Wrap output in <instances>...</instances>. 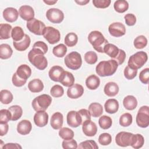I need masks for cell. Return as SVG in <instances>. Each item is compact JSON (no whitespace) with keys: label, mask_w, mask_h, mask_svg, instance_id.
Segmentation results:
<instances>
[{"label":"cell","mask_w":149,"mask_h":149,"mask_svg":"<svg viewBox=\"0 0 149 149\" xmlns=\"http://www.w3.org/2000/svg\"><path fill=\"white\" fill-rule=\"evenodd\" d=\"M29 62L38 70H43L48 66V61L44 53L38 48L33 47L28 54Z\"/></svg>","instance_id":"6da1fadb"},{"label":"cell","mask_w":149,"mask_h":149,"mask_svg":"<svg viewBox=\"0 0 149 149\" xmlns=\"http://www.w3.org/2000/svg\"><path fill=\"white\" fill-rule=\"evenodd\" d=\"M118 67V63L113 59L102 61L97 65L95 72L101 77L110 76L116 72Z\"/></svg>","instance_id":"7a4b0ae2"},{"label":"cell","mask_w":149,"mask_h":149,"mask_svg":"<svg viewBox=\"0 0 149 149\" xmlns=\"http://www.w3.org/2000/svg\"><path fill=\"white\" fill-rule=\"evenodd\" d=\"M88 40L94 49L100 53H104V48L108 43L104 35L99 31H92L88 36Z\"/></svg>","instance_id":"3957f363"},{"label":"cell","mask_w":149,"mask_h":149,"mask_svg":"<svg viewBox=\"0 0 149 149\" xmlns=\"http://www.w3.org/2000/svg\"><path fill=\"white\" fill-rule=\"evenodd\" d=\"M148 56L144 51H139L130 56L128 60V66L133 69L141 68L147 61Z\"/></svg>","instance_id":"277c9868"},{"label":"cell","mask_w":149,"mask_h":149,"mask_svg":"<svg viewBox=\"0 0 149 149\" xmlns=\"http://www.w3.org/2000/svg\"><path fill=\"white\" fill-rule=\"evenodd\" d=\"M64 62L69 69L74 70H77L82 65L81 55L76 51L71 52L65 56Z\"/></svg>","instance_id":"5b68a950"},{"label":"cell","mask_w":149,"mask_h":149,"mask_svg":"<svg viewBox=\"0 0 149 149\" xmlns=\"http://www.w3.org/2000/svg\"><path fill=\"white\" fill-rule=\"evenodd\" d=\"M52 102V98L48 94H42L36 97L31 102L33 108L36 112L45 111Z\"/></svg>","instance_id":"8992f818"},{"label":"cell","mask_w":149,"mask_h":149,"mask_svg":"<svg viewBox=\"0 0 149 149\" xmlns=\"http://www.w3.org/2000/svg\"><path fill=\"white\" fill-rule=\"evenodd\" d=\"M137 125L142 128L147 127L149 125V109L147 105L140 107L136 118Z\"/></svg>","instance_id":"52a82bcc"},{"label":"cell","mask_w":149,"mask_h":149,"mask_svg":"<svg viewBox=\"0 0 149 149\" xmlns=\"http://www.w3.org/2000/svg\"><path fill=\"white\" fill-rule=\"evenodd\" d=\"M134 135L130 132H120L115 137V143L120 147H125L129 146H132L133 143Z\"/></svg>","instance_id":"ba28073f"},{"label":"cell","mask_w":149,"mask_h":149,"mask_svg":"<svg viewBox=\"0 0 149 149\" xmlns=\"http://www.w3.org/2000/svg\"><path fill=\"white\" fill-rule=\"evenodd\" d=\"M42 36L50 44H55L59 42L61 39L59 31L51 26H47L45 28Z\"/></svg>","instance_id":"9c48e42d"},{"label":"cell","mask_w":149,"mask_h":149,"mask_svg":"<svg viewBox=\"0 0 149 149\" xmlns=\"http://www.w3.org/2000/svg\"><path fill=\"white\" fill-rule=\"evenodd\" d=\"M26 27L31 33L37 36L42 35L43 31L46 27L42 22L36 18L27 22Z\"/></svg>","instance_id":"30bf717a"},{"label":"cell","mask_w":149,"mask_h":149,"mask_svg":"<svg viewBox=\"0 0 149 149\" xmlns=\"http://www.w3.org/2000/svg\"><path fill=\"white\" fill-rule=\"evenodd\" d=\"M47 19L52 23H61L64 19V14L58 8L49 9L46 12Z\"/></svg>","instance_id":"8fae6325"},{"label":"cell","mask_w":149,"mask_h":149,"mask_svg":"<svg viewBox=\"0 0 149 149\" xmlns=\"http://www.w3.org/2000/svg\"><path fill=\"white\" fill-rule=\"evenodd\" d=\"M108 31L112 36L119 37L125 34L126 27L125 25L120 22H114L109 26Z\"/></svg>","instance_id":"7c38bea8"},{"label":"cell","mask_w":149,"mask_h":149,"mask_svg":"<svg viewBox=\"0 0 149 149\" xmlns=\"http://www.w3.org/2000/svg\"><path fill=\"white\" fill-rule=\"evenodd\" d=\"M66 120L68 125L72 127H77L82 125V119L78 111H69L67 114Z\"/></svg>","instance_id":"4fadbf2b"},{"label":"cell","mask_w":149,"mask_h":149,"mask_svg":"<svg viewBox=\"0 0 149 149\" xmlns=\"http://www.w3.org/2000/svg\"><path fill=\"white\" fill-rule=\"evenodd\" d=\"M82 130L86 136L93 137L97 133V127L94 122L91 120H87L82 123Z\"/></svg>","instance_id":"5bb4252c"},{"label":"cell","mask_w":149,"mask_h":149,"mask_svg":"<svg viewBox=\"0 0 149 149\" xmlns=\"http://www.w3.org/2000/svg\"><path fill=\"white\" fill-rule=\"evenodd\" d=\"M84 93L83 87L79 84H74L69 87L67 90V95L71 99H77L83 95Z\"/></svg>","instance_id":"9a60e30c"},{"label":"cell","mask_w":149,"mask_h":149,"mask_svg":"<svg viewBox=\"0 0 149 149\" xmlns=\"http://www.w3.org/2000/svg\"><path fill=\"white\" fill-rule=\"evenodd\" d=\"M48 114L45 111H40L36 112L34 116V122L38 127H44L48 123Z\"/></svg>","instance_id":"2e32d148"},{"label":"cell","mask_w":149,"mask_h":149,"mask_svg":"<svg viewBox=\"0 0 149 149\" xmlns=\"http://www.w3.org/2000/svg\"><path fill=\"white\" fill-rule=\"evenodd\" d=\"M19 14L21 18L29 22L34 18V11L33 8L29 5H23L19 9Z\"/></svg>","instance_id":"e0dca14e"},{"label":"cell","mask_w":149,"mask_h":149,"mask_svg":"<svg viewBox=\"0 0 149 149\" xmlns=\"http://www.w3.org/2000/svg\"><path fill=\"white\" fill-rule=\"evenodd\" d=\"M19 12L16 8L8 7L3 11L2 15L4 19L10 23H13L17 20L19 16Z\"/></svg>","instance_id":"ac0fdd59"},{"label":"cell","mask_w":149,"mask_h":149,"mask_svg":"<svg viewBox=\"0 0 149 149\" xmlns=\"http://www.w3.org/2000/svg\"><path fill=\"white\" fill-rule=\"evenodd\" d=\"M65 70L60 66H54L49 70L48 75L49 78L54 81L59 82Z\"/></svg>","instance_id":"d6986e66"},{"label":"cell","mask_w":149,"mask_h":149,"mask_svg":"<svg viewBox=\"0 0 149 149\" xmlns=\"http://www.w3.org/2000/svg\"><path fill=\"white\" fill-rule=\"evenodd\" d=\"M32 129V125L29 120L24 119L19 122L17 126V132L22 135L29 134Z\"/></svg>","instance_id":"ffe728a7"},{"label":"cell","mask_w":149,"mask_h":149,"mask_svg":"<svg viewBox=\"0 0 149 149\" xmlns=\"http://www.w3.org/2000/svg\"><path fill=\"white\" fill-rule=\"evenodd\" d=\"M63 122V115L59 112H55L51 116L50 124L51 127L55 129V130H58L60 129L62 125Z\"/></svg>","instance_id":"44dd1931"},{"label":"cell","mask_w":149,"mask_h":149,"mask_svg":"<svg viewBox=\"0 0 149 149\" xmlns=\"http://www.w3.org/2000/svg\"><path fill=\"white\" fill-rule=\"evenodd\" d=\"M31 40L30 37L25 34L23 38L19 41H13V45L14 48L19 51H24L26 50L30 46Z\"/></svg>","instance_id":"7402d4cb"},{"label":"cell","mask_w":149,"mask_h":149,"mask_svg":"<svg viewBox=\"0 0 149 149\" xmlns=\"http://www.w3.org/2000/svg\"><path fill=\"white\" fill-rule=\"evenodd\" d=\"M119 88L118 85L113 81L107 83L104 88V92L108 97H115L119 92Z\"/></svg>","instance_id":"603a6c76"},{"label":"cell","mask_w":149,"mask_h":149,"mask_svg":"<svg viewBox=\"0 0 149 149\" xmlns=\"http://www.w3.org/2000/svg\"><path fill=\"white\" fill-rule=\"evenodd\" d=\"M119 102L114 98H111L107 100L104 104V108L105 111L110 114L116 113L119 109Z\"/></svg>","instance_id":"cb8c5ba5"},{"label":"cell","mask_w":149,"mask_h":149,"mask_svg":"<svg viewBox=\"0 0 149 149\" xmlns=\"http://www.w3.org/2000/svg\"><path fill=\"white\" fill-rule=\"evenodd\" d=\"M16 73L19 77L27 80L31 74V69L27 65L22 64L17 68Z\"/></svg>","instance_id":"d4e9b609"},{"label":"cell","mask_w":149,"mask_h":149,"mask_svg":"<svg viewBox=\"0 0 149 149\" xmlns=\"http://www.w3.org/2000/svg\"><path fill=\"white\" fill-rule=\"evenodd\" d=\"M28 88L32 93H40L43 90L44 84L40 79H34L29 83Z\"/></svg>","instance_id":"484cf974"},{"label":"cell","mask_w":149,"mask_h":149,"mask_svg":"<svg viewBox=\"0 0 149 149\" xmlns=\"http://www.w3.org/2000/svg\"><path fill=\"white\" fill-rule=\"evenodd\" d=\"M86 85L91 90H96L100 84V78L95 74H91L86 79Z\"/></svg>","instance_id":"4316f807"},{"label":"cell","mask_w":149,"mask_h":149,"mask_svg":"<svg viewBox=\"0 0 149 149\" xmlns=\"http://www.w3.org/2000/svg\"><path fill=\"white\" fill-rule=\"evenodd\" d=\"M123 105L127 110H134L137 105V99L133 95H127L123 100Z\"/></svg>","instance_id":"83f0119b"},{"label":"cell","mask_w":149,"mask_h":149,"mask_svg":"<svg viewBox=\"0 0 149 149\" xmlns=\"http://www.w3.org/2000/svg\"><path fill=\"white\" fill-rule=\"evenodd\" d=\"M59 82L65 87H70L74 84V77L73 74L69 72L65 71Z\"/></svg>","instance_id":"f1b7e54d"},{"label":"cell","mask_w":149,"mask_h":149,"mask_svg":"<svg viewBox=\"0 0 149 149\" xmlns=\"http://www.w3.org/2000/svg\"><path fill=\"white\" fill-rule=\"evenodd\" d=\"M88 111L91 116L94 118H97L102 114L103 107L100 103L93 102L90 104L88 107Z\"/></svg>","instance_id":"f546056e"},{"label":"cell","mask_w":149,"mask_h":149,"mask_svg":"<svg viewBox=\"0 0 149 149\" xmlns=\"http://www.w3.org/2000/svg\"><path fill=\"white\" fill-rule=\"evenodd\" d=\"M12 27L9 24L1 23L0 24V39H9L11 36Z\"/></svg>","instance_id":"4dcf8cb0"},{"label":"cell","mask_w":149,"mask_h":149,"mask_svg":"<svg viewBox=\"0 0 149 149\" xmlns=\"http://www.w3.org/2000/svg\"><path fill=\"white\" fill-rule=\"evenodd\" d=\"M119 51V48H118V47L111 43L107 44L104 48V52L109 57L112 58V59H113L118 55Z\"/></svg>","instance_id":"1f68e13d"},{"label":"cell","mask_w":149,"mask_h":149,"mask_svg":"<svg viewBox=\"0 0 149 149\" xmlns=\"http://www.w3.org/2000/svg\"><path fill=\"white\" fill-rule=\"evenodd\" d=\"M13 50L10 46L7 44L0 45V58L2 59H7L11 57Z\"/></svg>","instance_id":"d6a6232c"},{"label":"cell","mask_w":149,"mask_h":149,"mask_svg":"<svg viewBox=\"0 0 149 149\" xmlns=\"http://www.w3.org/2000/svg\"><path fill=\"white\" fill-rule=\"evenodd\" d=\"M8 109L12 114L11 120L16 121L20 119L23 114V110L20 106L17 105H12L9 107Z\"/></svg>","instance_id":"836d02e7"},{"label":"cell","mask_w":149,"mask_h":149,"mask_svg":"<svg viewBox=\"0 0 149 149\" xmlns=\"http://www.w3.org/2000/svg\"><path fill=\"white\" fill-rule=\"evenodd\" d=\"M24 34L23 30L20 26L14 27L11 31V37L13 41H21L23 38Z\"/></svg>","instance_id":"e575fe53"},{"label":"cell","mask_w":149,"mask_h":149,"mask_svg":"<svg viewBox=\"0 0 149 149\" xmlns=\"http://www.w3.org/2000/svg\"><path fill=\"white\" fill-rule=\"evenodd\" d=\"M113 8L116 12L122 13L128 9L129 3L125 0H118L114 2Z\"/></svg>","instance_id":"d590c367"},{"label":"cell","mask_w":149,"mask_h":149,"mask_svg":"<svg viewBox=\"0 0 149 149\" xmlns=\"http://www.w3.org/2000/svg\"><path fill=\"white\" fill-rule=\"evenodd\" d=\"M65 44L69 47L74 46L78 41V37L77 34L73 32L69 33L65 37Z\"/></svg>","instance_id":"8d00e7d4"},{"label":"cell","mask_w":149,"mask_h":149,"mask_svg":"<svg viewBox=\"0 0 149 149\" xmlns=\"http://www.w3.org/2000/svg\"><path fill=\"white\" fill-rule=\"evenodd\" d=\"M67 52V47L63 44H59L52 49L53 54L58 58L63 57Z\"/></svg>","instance_id":"74e56055"},{"label":"cell","mask_w":149,"mask_h":149,"mask_svg":"<svg viewBox=\"0 0 149 149\" xmlns=\"http://www.w3.org/2000/svg\"><path fill=\"white\" fill-rule=\"evenodd\" d=\"M1 102L3 104H10L13 98V94L8 90H2L0 92Z\"/></svg>","instance_id":"f35d334b"},{"label":"cell","mask_w":149,"mask_h":149,"mask_svg":"<svg viewBox=\"0 0 149 149\" xmlns=\"http://www.w3.org/2000/svg\"><path fill=\"white\" fill-rule=\"evenodd\" d=\"M98 124L102 129H108L110 128L112 124V120L111 117L107 115H102L98 120Z\"/></svg>","instance_id":"ab89813d"},{"label":"cell","mask_w":149,"mask_h":149,"mask_svg":"<svg viewBox=\"0 0 149 149\" xmlns=\"http://www.w3.org/2000/svg\"><path fill=\"white\" fill-rule=\"evenodd\" d=\"M59 136L63 140H70L74 137V132L68 127H61L59 131Z\"/></svg>","instance_id":"60d3db41"},{"label":"cell","mask_w":149,"mask_h":149,"mask_svg":"<svg viewBox=\"0 0 149 149\" xmlns=\"http://www.w3.org/2000/svg\"><path fill=\"white\" fill-rule=\"evenodd\" d=\"M133 121L132 115L129 113H125L119 118V124L123 127L129 126Z\"/></svg>","instance_id":"b9f144b4"},{"label":"cell","mask_w":149,"mask_h":149,"mask_svg":"<svg viewBox=\"0 0 149 149\" xmlns=\"http://www.w3.org/2000/svg\"><path fill=\"white\" fill-rule=\"evenodd\" d=\"M147 44V39L144 36H139L134 40L133 45L134 47L137 49H143L145 47H146Z\"/></svg>","instance_id":"7bdbcfd3"},{"label":"cell","mask_w":149,"mask_h":149,"mask_svg":"<svg viewBox=\"0 0 149 149\" xmlns=\"http://www.w3.org/2000/svg\"><path fill=\"white\" fill-rule=\"evenodd\" d=\"M84 60L88 64L93 65L97 62L98 60V56L95 52L90 51L85 54Z\"/></svg>","instance_id":"ee69618b"},{"label":"cell","mask_w":149,"mask_h":149,"mask_svg":"<svg viewBox=\"0 0 149 149\" xmlns=\"http://www.w3.org/2000/svg\"><path fill=\"white\" fill-rule=\"evenodd\" d=\"M50 94L53 97H61L64 94L63 88L59 84H55L51 87L50 90Z\"/></svg>","instance_id":"f6af8a7d"},{"label":"cell","mask_w":149,"mask_h":149,"mask_svg":"<svg viewBox=\"0 0 149 149\" xmlns=\"http://www.w3.org/2000/svg\"><path fill=\"white\" fill-rule=\"evenodd\" d=\"M12 114L9 109H2L0 111V123H7L11 120Z\"/></svg>","instance_id":"bcb514c9"},{"label":"cell","mask_w":149,"mask_h":149,"mask_svg":"<svg viewBox=\"0 0 149 149\" xmlns=\"http://www.w3.org/2000/svg\"><path fill=\"white\" fill-rule=\"evenodd\" d=\"M112 141V136L109 133H103L98 137V142L102 146H108Z\"/></svg>","instance_id":"7dc6e473"},{"label":"cell","mask_w":149,"mask_h":149,"mask_svg":"<svg viewBox=\"0 0 149 149\" xmlns=\"http://www.w3.org/2000/svg\"><path fill=\"white\" fill-rule=\"evenodd\" d=\"M78 148H91V149H97L98 148V146L96 142L94 140H86L84 141L81 142L79 146L77 147Z\"/></svg>","instance_id":"c3c4849f"},{"label":"cell","mask_w":149,"mask_h":149,"mask_svg":"<svg viewBox=\"0 0 149 149\" xmlns=\"http://www.w3.org/2000/svg\"><path fill=\"white\" fill-rule=\"evenodd\" d=\"M144 143V139L143 136L140 134H136L134 135V139L132 147L135 149L141 148Z\"/></svg>","instance_id":"681fc988"},{"label":"cell","mask_w":149,"mask_h":149,"mask_svg":"<svg viewBox=\"0 0 149 149\" xmlns=\"http://www.w3.org/2000/svg\"><path fill=\"white\" fill-rule=\"evenodd\" d=\"M124 76L128 80L133 79L137 74V70L133 69L129 66H127L124 69Z\"/></svg>","instance_id":"f907efd6"},{"label":"cell","mask_w":149,"mask_h":149,"mask_svg":"<svg viewBox=\"0 0 149 149\" xmlns=\"http://www.w3.org/2000/svg\"><path fill=\"white\" fill-rule=\"evenodd\" d=\"M111 0H93V4L97 8L105 9L108 8L111 4Z\"/></svg>","instance_id":"816d5d0a"},{"label":"cell","mask_w":149,"mask_h":149,"mask_svg":"<svg viewBox=\"0 0 149 149\" xmlns=\"http://www.w3.org/2000/svg\"><path fill=\"white\" fill-rule=\"evenodd\" d=\"M139 79L141 83L147 84L149 81V69L148 68L144 69L140 72Z\"/></svg>","instance_id":"f5cc1de1"},{"label":"cell","mask_w":149,"mask_h":149,"mask_svg":"<svg viewBox=\"0 0 149 149\" xmlns=\"http://www.w3.org/2000/svg\"><path fill=\"white\" fill-rule=\"evenodd\" d=\"M12 81L13 84L16 87H22L24 86L27 81L26 80H24L19 77L17 74L16 72L14 73V74H13Z\"/></svg>","instance_id":"db71d44e"},{"label":"cell","mask_w":149,"mask_h":149,"mask_svg":"<svg viewBox=\"0 0 149 149\" xmlns=\"http://www.w3.org/2000/svg\"><path fill=\"white\" fill-rule=\"evenodd\" d=\"M62 148L64 149L68 148H77V141L74 139H70L65 140H64L62 143Z\"/></svg>","instance_id":"11a10c76"},{"label":"cell","mask_w":149,"mask_h":149,"mask_svg":"<svg viewBox=\"0 0 149 149\" xmlns=\"http://www.w3.org/2000/svg\"><path fill=\"white\" fill-rule=\"evenodd\" d=\"M126 24L129 26H134L136 23V17L134 14L127 13L124 16Z\"/></svg>","instance_id":"9f6ffc18"},{"label":"cell","mask_w":149,"mask_h":149,"mask_svg":"<svg viewBox=\"0 0 149 149\" xmlns=\"http://www.w3.org/2000/svg\"><path fill=\"white\" fill-rule=\"evenodd\" d=\"M126 55L125 52L123 49H119V53H118V55L113 59V60L116 61L118 65H122L124 62V61L126 59Z\"/></svg>","instance_id":"6f0895ef"},{"label":"cell","mask_w":149,"mask_h":149,"mask_svg":"<svg viewBox=\"0 0 149 149\" xmlns=\"http://www.w3.org/2000/svg\"><path fill=\"white\" fill-rule=\"evenodd\" d=\"M78 112L81 118L82 123L87 120H91V114L88 110L86 109H81L78 111Z\"/></svg>","instance_id":"680465c9"},{"label":"cell","mask_w":149,"mask_h":149,"mask_svg":"<svg viewBox=\"0 0 149 149\" xmlns=\"http://www.w3.org/2000/svg\"><path fill=\"white\" fill-rule=\"evenodd\" d=\"M33 47H36V48H38L40 49L42 51V52L44 53V54H45L48 50L47 45L44 42L41 41H38L36 42L34 44Z\"/></svg>","instance_id":"91938a15"},{"label":"cell","mask_w":149,"mask_h":149,"mask_svg":"<svg viewBox=\"0 0 149 149\" xmlns=\"http://www.w3.org/2000/svg\"><path fill=\"white\" fill-rule=\"evenodd\" d=\"M9 129V125L7 123H0V136H3L7 134Z\"/></svg>","instance_id":"94428289"},{"label":"cell","mask_w":149,"mask_h":149,"mask_svg":"<svg viewBox=\"0 0 149 149\" xmlns=\"http://www.w3.org/2000/svg\"><path fill=\"white\" fill-rule=\"evenodd\" d=\"M22 146H20L19 144L17 143H7L6 144H4V146L2 147V148L4 149H14V148H22Z\"/></svg>","instance_id":"6125c7cd"},{"label":"cell","mask_w":149,"mask_h":149,"mask_svg":"<svg viewBox=\"0 0 149 149\" xmlns=\"http://www.w3.org/2000/svg\"><path fill=\"white\" fill-rule=\"evenodd\" d=\"M90 0H81V1H75V2L79 5H86L89 3Z\"/></svg>","instance_id":"be15d7a7"},{"label":"cell","mask_w":149,"mask_h":149,"mask_svg":"<svg viewBox=\"0 0 149 149\" xmlns=\"http://www.w3.org/2000/svg\"><path fill=\"white\" fill-rule=\"evenodd\" d=\"M43 2L48 5H52L56 3L57 2V1H45L44 0L43 1Z\"/></svg>","instance_id":"e7e4bbea"}]
</instances>
